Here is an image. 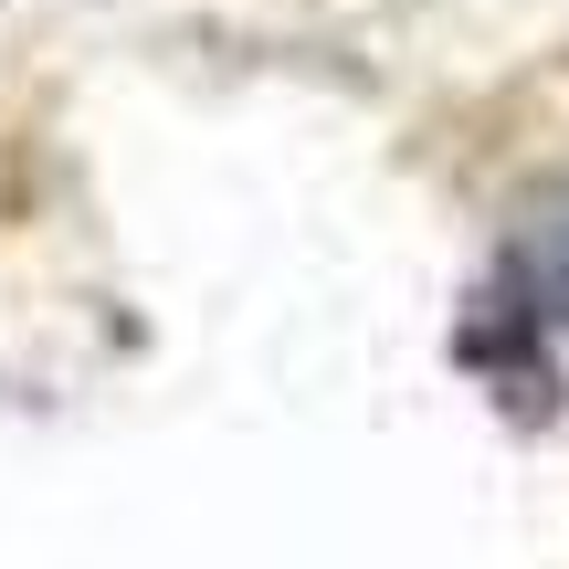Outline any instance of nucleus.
<instances>
[{"instance_id":"f257e3e1","label":"nucleus","mask_w":569,"mask_h":569,"mask_svg":"<svg viewBox=\"0 0 569 569\" xmlns=\"http://www.w3.org/2000/svg\"><path fill=\"white\" fill-rule=\"evenodd\" d=\"M517 274H528V296L569 327V180L528 201V222H517Z\"/></svg>"}]
</instances>
